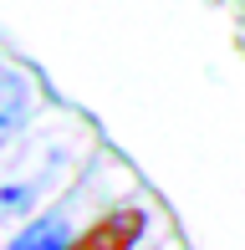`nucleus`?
<instances>
[{"mask_svg": "<svg viewBox=\"0 0 245 250\" xmlns=\"http://www.w3.org/2000/svg\"><path fill=\"white\" fill-rule=\"evenodd\" d=\"M143 230H148V209L143 204H118L102 220H92L66 250H133L143 240Z\"/></svg>", "mask_w": 245, "mask_h": 250, "instance_id": "nucleus-1", "label": "nucleus"}, {"mask_svg": "<svg viewBox=\"0 0 245 250\" xmlns=\"http://www.w3.org/2000/svg\"><path fill=\"white\" fill-rule=\"evenodd\" d=\"M31 123V82L10 66H0V148Z\"/></svg>", "mask_w": 245, "mask_h": 250, "instance_id": "nucleus-2", "label": "nucleus"}, {"mask_svg": "<svg viewBox=\"0 0 245 250\" xmlns=\"http://www.w3.org/2000/svg\"><path fill=\"white\" fill-rule=\"evenodd\" d=\"M72 240L77 235H72V225H66V214H41V220H31L5 250H66Z\"/></svg>", "mask_w": 245, "mask_h": 250, "instance_id": "nucleus-3", "label": "nucleus"}, {"mask_svg": "<svg viewBox=\"0 0 245 250\" xmlns=\"http://www.w3.org/2000/svg\"><path fill=\"white\" fill-rule=\"evenodd\" d=\"M31 204H36V184H0V220L26 214Z\"/></svg>", "mask_w": 245, "mask_h": 250, "instance_id": "nucleus-4", "label": "nucleus"}]
</instances>
